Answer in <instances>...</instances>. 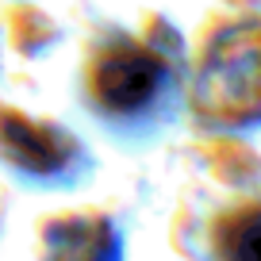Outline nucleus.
Instances as JSON below:
<instances>
[{
	"label": "nucleus",
	"instance_id": "1",
	"mask_svg": "<svg viewBox=\"0 0 261 261\" xmlns=\"http://www.w3.org/2000/svg\"><path fill=\"white\" fill-rule=\"evenodd\" d=\"M196 112L219 127H261V19H238L207 39Z\"/></svg>",
	"mask_w": 261,
	"mask_h": 261
},
{
	"label": "nucleus",
	"instance_id": "2",
	"mask_svg": "<svg viewBox=\"0 0 261 261\" xmlns=\"http://www.w3.org/2000/svg\"><path fill=\"white\" fill-rule=\"evenodd\" d=\"M165 81H169L165 62L139 46H115L92 69V92L115 115H135L150 108L162 96Z\"/></svg>",
	"mask_w": 261,
	"mask_h": 261
},
{
	"label": "nucleus",
	"instance_id": "3",
	"mask_svg": "<svg viewBox=\"0 0 261 261\" xmlns=\"http://www.w3.org/2000/svg\"><path fill=\"white\" fill-rule=\"evenodd\" d=\"M215 246L223 261H261V200L230 212L219 223Z\"/></svg>",
	"mask_w": 261,
	"mask_h": 261
}]
</instances>
